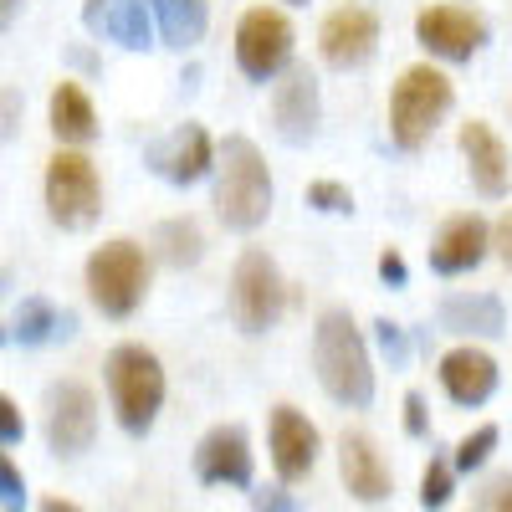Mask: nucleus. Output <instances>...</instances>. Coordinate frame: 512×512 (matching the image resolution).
Returning <instances> with one entry per match:
<instances>
[{
    "mask_svg": "<svg viewBox=\"0 0 512 512\" xmlns=\"http://www.w3.org/2000/svg\"><path fill=\"white\" fill-rule=\"evenodd\" d=\"M313 369L333 405L364 410L374 400V359L349 308H328L313 323Z\"/></svg>",
    "mask_w": 512,
    "mask_h": 512,
    "instance_id": "obj_1",
    "label": "nucleus"
},
{
    "mask_svg": "<svg viewBox=\"0 0 512 512\" xmlns=\"http://www.w3.org/2000/svg\"><path fill=\"white\" fill-rule=\"evenodd\" d=\"M210 205H216L221 226L236 231V236H251L256 226H267V216H272V169H267L262 149H256L246 134H231L216 149V195H210Z\"/></svg>",
    "mask_w": 512,
    "mask_h": 512,
    "instance_id": "obj_2",
    "label": "nucleus"
},
{
    "mask_svg": "<svg viewBox=\"0 0 512 512\" xmlns=\"http://www.w3.org/2000/svg\"><path fill=\"white\" fill-rule=\"evenodd\" d=\"M451 103H456V88L436 62L405 67L390 88V144L405 154H420L441 128V118L451 113Z\"/></svg>",
    "mask_w": 512,
    "mask_h": 512,
    "instance_id": "obj_3",
    "label": "nucleus"
},
{
    "mask_svg": "<svg viewBox=\"0 0 512 512\" xmlns=\"http://www.w3.org/2000/svg\"><path fill=\"white\" fill-rule=\"evenodd\" d=\"M103 379H108V400L113 415L128 436H149L154 420L164 410V364L154 349L144 344H118L103 359Z\"/></svg>",
    "mask_w": 512,
    "mask_h": 512,
    "instance_id": "obj_4",
    "label": "nucleus"
},
{
    "mask_svg": "<svg viewBox=\"0 0 512 512\" xmlns=\"http://www.w3.org/2000/svg\"><path fill=\"white\" fill-rule=\"evenodd\" d=\"M82 277H88V297L103 318H128V313H139L144 292H149V256L139 241L113 236L88 256Z\"/></svg>",
    "mask_w": 512,
    "mask_h": 512,
    "instance_id": "obj_5",
    "label": "nucleus"
},
{
    "mask_svg": "<svg viewBox=\"0 0 512 512\" xmlns=\"http://www.w3.org/2000/svg\"><path fill=\"white\" fill-rule=\"evenodd\" d=\"M47 216L62 231H88L103 216V180H98V164L82 154V149H57L47 159Z\"/></svg>",
    "mask_w": 512,
    "mask_h": 512,
    "instance_id": "obj_6",
    "label": "nucleus"
},
{
    "mask_svg": "<svg viewBox=\"0 0 512 512\" xmlns=\"http://www.w3.org/2000/svg\"><path fill=\"white\" fill-rule=\"evenodd\" d=\"M287 303H292V287L282 282L277 262L262 246H246L231 272V323L241 333H267Z\"/></svg>",
    "mask_w": 512,
    "mask_h": 512,
    "instance_id": "obj_7",
    "label": "nucleus"
},
{
    "mask_svg": "<svg viewBox=\"0 0 512 512\" xmlns=\"http://www.w3.org/2000/svg\"><path fill=\"white\" fill-rule=\"evenodd\" d=\"M297 31L277 6H251L236 21V67L246 82H277L292 67Z\"/></svg>",
    "mask_w": 512,
    "mask_h": 512,
    "instance_id": "obj_8",
    "label": "nucleus"
},
{
    "mask_svg": "<svg viewBox=\"0 0 512 512\" xmlns=\"http://www.w3.org/2000/svg\"><path fill=\"white\" fill-rule=\"evenodd\" d=\"M487 16L472 6H456V0H441V6H425L415 16V41L425 47V57L436 62H472L487 47Z\"/></svg>",
    "mask_w": 512,
    "mask_h": 512,
    "instance_id": "obj_9",
    "label": "nucleus"
},
{
    "mask_svg": "<svg viewBox=\"0 0 512 512\" xmlns=\"http://www.w3.org/2000/svg\"><path fill=\"white\" fill-rule=\"evenodd\" d=\"M318 451H323L318 425L297 405H272V415H267V456H272L277 482L282 487L308 482L313 466H318Z\"/></svg>",
    "mask_w": 512,
    "mask_h": 512,
    "instance_id": "obj_10",
    "label": "nucleus"
},
{
    "mask_svg": "<svg viewBox=\"0 0 512 512\" xmlns=\"http://www.w3.org/2000/svg\"><path fill=\"white\" fill-rule=\"evenodd\" d=\"M98 441V395L82 379H57L47 390V446L57 456H82Z\"/></svg>",
    "mask_w": 512,
    "mask_h": 512,
    "instance_id": "obj_11",
    "label": "nucleus"
},
{
    "mask_svg": "<svg viewBox=\"0 0 512 512\" xmlns=\"http://www.w3.org/2000/svg\"><path fill=\"white\" fill-rule=\"evenodd\" d=\"M144 164L154 169V175L164 185H195L205 175H216V144H210V134L200 123H180V128H169L164 139H154L144 149Z\"/></svg>",
    "mask_w": 512,
    "mask_h": 512,
    "instance_id": "obj_12",
    "label": "nucleus"
},
{
    "mask_svg": "<svg viewBox=\"0 0 512 512\" xmlns=\"http://www.w3.org/2000/svg\"><path fill=\"white\" fill-rule=\"evenodd\" d=\"M195 477L205 487H256V451L246 425H216L195 446Z\"/></svg>",
    "mask_w": 512,
    "mask_h": 512,
    "instance_id": "obj_13",
    "label": "nucleus"
},
{
    "mask_svg": "<svg viewBox=\"0 0 512 512\" xmlns=\"http://www.w3.org/2000/svg\"><path fill=\"white\" fill-rule=\"evenodd\" d=\"M379 52V16L369 6H338L318 26V57L338 72H354Z\"/></svg>",
    "mask_w": 512,
    "mask_h": 512,
    "instance_id": "obj_14",
    "label": "nucleus"
},
{
    "mask_svg": "<svg viewBox=\"0 0 512 512\" xmlns=\"http://www.w3.org/2000/svg\"><path fill=\"white\" fill-rule=\"evenodd\" d=\"M318 118H323V93H318V72L313 67H287L272 82V123L287 144H308L318 134Z\"/></svg>",
    "mask_w": 512,
    "mask_h": 512,
    "instance_id": "obj_15",
    "label": "nucleus"
},
{
    "mask_svg": "<svg viewBox=\"0 0 512 512\" xmlns=\"http://www.w3.org/2000/svg\"><path fill=\"white\" fill-rule=\"evenodd\" d=\"M487 256H492V226L477 216V210H461V216H451L431 241V272L436 277H461V272H477Z\"/></svg>",
    "mask_w": 512,
    "mask_h": 512,
    "instance_id": "obj_16",
    "label": "nucleus"
},
{
    "mask_svg": "<svg viewBox=\"0 0 512 512\" xmlns=\"http://www.w3.org/2000/svg\"><path fill=\"white\" fill-rule=\"evenodd\" d=\"M441 390H446V400L451 405H461V410H477V405H487L492 395H497V359L487 354V349H477V344H456V349H446L441 354Z\"/></svg>",
    "mask_w": 512,
    "mask_h": 512,
    "instance_id": "obj_17",
    "label": "nucleus"
},
{
    "mask_svg": "<svg viewBox=\"0 0 512 512\" xmlns=\"http://www.w3.org/2000/svg\"><path fill=\"white\" fill-rule=\"evenodd\" d=\"M338 477H344L354 502H369V507L395 492L390 461L379 456L374 436H364V431H344V436H338Z\"/></svg>",
    "mask_w": 512,
    "mask_h": 512,
    "instance_id": "obj_18",
    "label": "nucleus"
},
{
    "mask_svg": "<svg viewBox=\"0 0 512 512\" xmlns=\"http://www.w3.org/2000/svg\"><path fill=\"white\" fill-rule=\"evenodd\" d=\"M456 144H461V154H466V175H472L477 195L502 200L507 185H512V164H507V144L492 134V123L466 118L461 134H456Z\"/></svg>",
    "mask_w": 512,
    "mask_h": 512,
    "instance_id": "obj_19",
    "label": "nucleus"
},
{
    "mask_svg": "<svg viewBox=\"0 0 512 512\" xmlns=\"http://www.w3.org/2000/svg\"><path fill=\"white\" fill-rule=\"evenodd\" d=\"M441 328L456 338H502L507 333V308L497 292H446L441 297Z\"/></svg>",
    "mask_w": 512,
    "mask_h": 512,
    "instance_id": "obj_20",
    "label": "nucleus"
},
{
    "mask_svg": "<svg viewBox=\"0 0 512 512\" xmlns=\"http://www.w3.org/2000/svg\"><path fill=\"white\" fill-rule=\"evenodd\" d=\"M77 333V313L57 308L52 297H21L16 313H11V328L6 338L21 349H47V344H67Z\"/></svg>",
    "mask_w": 512,
    "mask_h": 512,
    "instance_id": "obj_21",
    "label": "nucleus"
},
{
    "mask_svg": "<svg viewBox=\"0 0 512 512\" xmlns=\"http://www.w3.org/2000/svg\"><path fill=\"white\" fill-rule=\"evenodd\" d=\"M47 118H52V134L62 149H82L98 139V108L93 98L77 88V82H57L52 88V103H47Z\"/></svg>",
    "mask_w": 512,
    "mask_h": 512,
    "instance_id": "obj_22",
    "label": "nucleus"
},
{
    "mask_svg": "<svg viewBox=\"0 0 512 512\" xmlns=\"http://www.w3.org/2000/svg\"><path fill=\"white\" fill-rule=\"evenodd\" d=\"M149 11H154V31L164 47H195V41L205 36L210 26V0H149Z\"/></svg>",
    "mask_w": 512,
    "mask_h": 512,
    "instance_id": "obj_23",
    "label": "nucleus"
},
{
    "mask_svg": "<svg viewBox=\"0 0 512 512\" xmlns=\"http://www.w3.org/2000/svg\"><path fill=\"white\" fill-rule=\"evenodd\" d=\"M98 36H108V41H118L123 52H149L154 47V11H149V0H113L108 6V16H103V26H98Z\"/></svg>",
    "mask_w": 512,
    "mask_h": 512,
    "instance_id": "obj_24",
    "label": "nucleus"
},
{
    "mask_svg": "<svg viewBox=\"0 0 512 512\" xmlns=\"http://www.w3.org/2000/svg\"><path fill=\"white\" fill-rule=\"evenodd\" d=\"M154 256H159L164 267H175V272L200 267V256H205V231H200V221H195V216H169V221H159V231H154Z\"/></svg>",
    "mask_w": 512,
    "mask_h": 512,
    "instance_id": "obj_25",
    "label": "nucleus"
},
{
    "mask_svg": "<svg viewBox=\"0 0 512 512\" xmlns=\"http://www.w3.org/2000/svg\"><path fill=\"white\" fill-rule=\"evenodd\" d=\"M497 441H502V431H497L492 420H482L477 431H466V436L456 441V451H451L456 477H472V472H482V466L492 461V451H497Z\"/></svg>",
    "mask_w": 512,
    "mask_h": 512,
    "instance_id": "obj_26",
    "label": "nucleus"
},
{
    "mask_svg": "<svg viewBox=\"0 0 512 512\" xmlns=\"http://www.w3.org/2000/svg\"><path fill=\"white\" fill-rule=\"evenodd\" d=\"M451 497H456V466H451V456H431L420 472V507L441 512Z\"/></svg>",
    "mask_w": 512,
    "mask_h": 512,
    "instance_id": "obj_27",
    "label": "nucleus"
},
{
    "mask_svg": "<svg viewBox=\"0 0 512 512\" xmlns=\"http://www.w3.org/2000/svg\"><path fill=\"white\" fill-rule=\"evenodd\" d=\"M308 205L323 210V216H349V210H354V190L344 180H313L308 185Z\"/></svg>",
    "mask_w": 512,
    "mask_h": 512,
    "instance_id": "obj_28",
    "label": "nucleus"
},
{
    "mask_svg": "<svg viewBox=\"0 0 512 512\" xmlns=\"http://www.w3.org/2000/svg\"><path fill=\"white\" fill-rule=\"evenodd\" d=\"M374 349L390 359V369H400L410 359V333L400 323H390V318H374Z\"/></svg>",
    "mask_w": 512,
    "mask_h": 512,
    "instance_id": "obj_29",
    "label": "nucleus"
},
{
    "mask_svg": "<svg viewBox=\"0 0 512 512\" xmlns=\"http://www.w3.org/2000/svg\"><path fill=\"white\" fill-rule=\"evenodd\" d=\"M26 507V477L11 461V451H0V512H21Z\"/></svg>",
    "mask_w": 512,
    "mask_h": 512,
    "instance_id": "obj_30",
    "label": "nucleus"
},
{
    "mask_svg": "<svg viewBox=\"0 0 512 512\" xmlns=\"http://www.w3.org/2000/svg\"><path fill=\"white\" fill-rule=\"evenodd\" d=\"M251 512H303L292 487L282 482H267V487H251Z\"/></svg>",
    "mask_w": 512,
    "mask_h": 512,
    "instance_id": "obj_31",
    "label": "nucleus"
},
{
    "mask_svg": "<svg viewBox=\"0 0 512 512\" xmlns=\"http://www.w3.org/2000/svg\"><path fill=\"white\" fill-rule=\"evenodd\" d=\"M400 410H405V436H415V441L431 436V410H425V395L420 390H410Z\"/></svg>",
    "mask_w": 512,
    "mask_h": 512,
    "instance_id": "obj_32",
    "label": "nucleus"
},
{
    "mask_svg": "<svg viewBox=\"0 0 512 512\" xmlns=\"http://www.w3.org/2000/svg\"><path fill=\"white\" fill-rule=\"evenodd\" d=\"M26 436V415L11 395H0V446H16Z\"/></svg>",
    "mask_w": 512,
    "mask_h": 512,
    "instance_id": "obj_33",
    "label": "nucleus"
},
{
    "mask_svg": "<svg viewBox=\"0 0 512 512\" xmlns=\"http://www.w3.org/2000/svg\"><path fill=\"white\" fill-rule=\"evenodd\" d=\"M374 267H379V282H384V287H405V282H410V267H405L400 246H384Z\"/></svg>",
    "mask_w": 512,
    "mask_h": 512,
    "instance_id": "obj_34",
    "label": "nucleus"
},
{
    "mask_svg": "<svg viewBox=\"0 0 512 512\" xmlns=\"http://www.w3.org/2000/svg\"><path fill=\"white\" fill-rule=\"evenodd\" d=\"M21 93L16 88H0V139H11L16 128H21Z\"/></svg>",
    "mask_w": 512,
    "mask_h": 512,
    "instance_id": "obj_35",
    "label": "nucleus"
},
{
    "mask_svg": "<svg viewBox=\"0 0 512 512\" xmlns=\"http://www.w3.org/2000/svg\"><path fill=\"white\" fill-rule=\"evenodd\" d=\"M492 251H497V262L512 272V210H502L497 226H492Z\"/></svg>",
    "mask_w": 512,
    "mask_h": 512,
    "instance_id": "obj_36",
    "label": "nucleus"
},
{
    "mask_svg": "<svg viewBox=\"0 0 512 512\" xmlns=\"http://www.w3.org/2000/svg\"><path fill=\"white\" fill-rule=\"evenodd\" d=\"M482 502H487V512H512V472L492 477L487 492H482Z\"/></svg>",
    "mask_w": 512,
    "mask_h": 512,
    "instance_id": "obj_37",
    "label": "nucleus"
},
{
    "mask_svg": "<svg viewBox=\"0 0 512 512\" xmlns=\"http://www.w3.org/2000/svg\"><path fill=\"white\" fill-rule=\"evenodd\" d=\"M108 6H113V0H88V6H82V26L98 31V26H103V16H108Z\"/></svg>",
    "mask_w": 512,
    "mask_h": 512,
    "instance_id": "obj_38",
    "label": "nucleus"
},
{
    "mask_svg": "<svg viewBox=\"0 0 512 512\" xmlns=\"http://www.w3.org/2000/svg\"><path fill=\"white\" fill-rule=\"evenodd\" d=\"M21 6H26V0H0V31H11V26H16Z\"/></svg>",
    "mask_w": 512,
    "mask_h": 512,
    "instance_id": "obj_39",
    "label": "nucleus"
},
{
    "mask_svg": "<svg viewBox=\"0 0 512 512\" xmlns=\"http://www.w3.org/2000/svg\"><path fill=\"white\" fill-rule=\"evenodd\" d=\"M41 512H82V507L67 502V497H41Z\"/></svg>",
    "mask_w": 512,
    "mask_h": 512,
    "instance_id": "obj_40",
    "label": "nucleus"
},
{
    "mask_svg": "<svg viewBox=\"0 0 512 512\" xmlns=\"http://www.w3.org/2000/svg\"><path fill=\"white\" fill-rule=\"evenodd\" d=\"M72 62H77V67H88V72L98 67V62H93V52H82V47H72Z\"/></svg>",
    "mask_w": 512,
    "mask_h": 512,
    "instance_id": "obj_41",
    "label": "nucleus"
},
{
    "mask_svg": "<svg viewBox=\"0 0 512 512\" xmlns=\"http://www.w3.org/2000/svg\"><path fill=\"white\" fill-rule=\"evenodd\" d=\"M282 6H308V0H282Z\"/></svg>",
    "mask_w": 512,
    "mask_h": 512,
    "instance_id": "obj_42",
    "label": "nucleus"
}]
</instances>
